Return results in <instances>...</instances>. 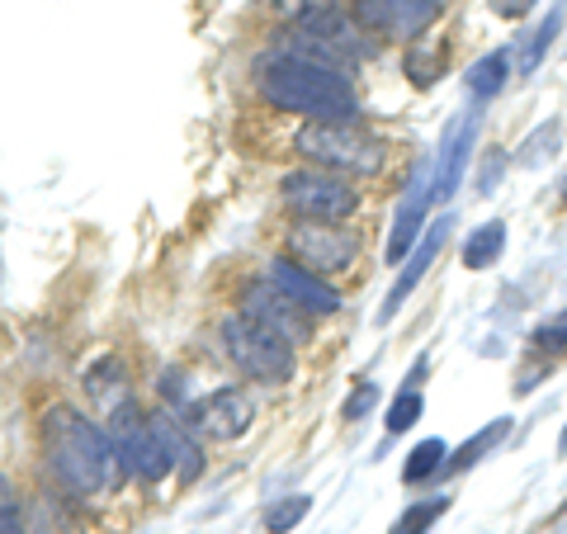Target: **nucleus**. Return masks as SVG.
Returning a JSON list of instances; mask_svg holds the SVG:
<instances>
[{
    "instance_id": "nucleus-33",
    "label": "nucleus",
    "mask_w": 567,
    "mask_h": 534,
    "mask_svg": "<svg viewBox=\"0 0 567 534\" xmlns=\"http://www.w3.org/2000/svg\"><path fill=\"white\" fill-rule=\"evenodd\" d=\"M156 388H162V402L181 412V398H185V369H166L162 379H156Z\"/></svg>"
},
{
    "instance_id": "nucleus-11",
    "label": "nucleus",
    "mask_w": 567,
    "mask_h": 534,
    "mask_svg": "<svg viewBox=\"0 0 567 534\" xmlns=\"http://www.w3.org/2000/svg\"><path fill=\"white\" fill-rule=\"evenodd\" d=\"M477 129H483V119L464 114V119L450 123L445 137H440L435 166H431V204H450L458 194V185H464V175L473 166V147H477Z\"/></svg>"
},
{
    "instance_id": "nucleus-15",
    "label": "nucleus",
    "mask_w": 567,
    "mask_h": 534,
    "mask_svg": "<svg viewBox=\"0 0 567 534\" xmlns=\"http://www.w3.org/2000/svg\"><path fill=\"white\" fill-rule=\"evenodd\" d=\"M425 213H431V175H425V166L416 171V181L406 185V194H402V204H398V213H393V227H388V251H383V260L398 265L412 256V246L421 242V233H425Z\"/></svg>"
},
{
    "instance_id": "nucleus-24",
    "label": "nucleus",
    "mask_w": 567,
    "mask_h": 534,
    "mask_svg": "<svg viewBox=\"0 0 567 534\" xmlns=\"http://www.w3.org/2000/svg\"><path fill=\"white\" fill-rule=\"evenodd\" d=\"M558 29H563V10H554L548 20H539L535 29L525 33V43H520V76H535L539 71V62L548 58V48H554V39H558Z\"/></svg>"
},
{
    "instance_id": "nucleus-16",
    "label": "nucleus",
    "mask_w": 567,
    "mask_h": 534,
    "mask_svg": "<svg viewBox=\"0 0 567 534\" xmlns=\"http://www.w3.org/2000/svg\"><path fill=\"white\" fill-rule=\"evenodd\" d=\"M29 530L33 534H85V521H81V502L71 496L66 487L48 483L33 492V506H29Z\"/></svg>"
},
{
    "instance_id": "nucleus-10",
    "label": "nucleus",
    "mask_w": 567,
    "mask_h": 534,
    "mask_svg": "<svg viewBox=\"0 0 567 534\" xmlns=\"http://www.w3.org/2000/svg\"><path fill=\"white\" fill-rule=\"evenodd\" d=\"M241 312L256 317L265 331H275L279 341H289L293 350L312 341V322H317V317H308L293 298H284L265 275H260V279H246V289H241Z\"/></svg>"
},
{
    "instance_id": "nucleus-13",
    "label": "nucleus",
    "mask_w": 567,
    "mask_h": 534,
    "mask_svg": "<svg viewBox=\"0 0 567 534\" xmlns=\"http://www.w3.org/2000/svg\"><path fill=\"white\" fill-rule=\"evenodd\" d=\"M265 279H270L284 298H293L308 317H336L346 308L341 289H336L327 275H312V270H303V265H293L289 256H270V260H265Z\"/></svg>"
},
{
    "instance_id": "nucleus-34",
    "label": "nucleus",
    "mask_w": 567,
    "mask_h": 534,
    "mask_svg": "<svg viewBox=\"0 0 567 534\" xmlns=\"http://www.w3.org/2000/svg\"><path fill=\"white\" fill-rule=\"evenodd\" d=\"M535 10H539V0H492V14H502V20H511V24L529 20Z\"/></svg>"
},
{
    "instance_id": "nucleus-3",
    "label": "nucleus",
    "mask_w": 567,
    "mask_h": 534,
    "mask_svg": "<svg viewBox=\"0 0 567 534\" xmlns=\"http://www.w3.org/2000/svg\"><path fill=\"white\" fill-rule=\"evenodd\" d=\"M293 152L303 156V166L346 175V181H379L388 171V142L364 129V119L346 123H303L293 133Z\"/></svg>"
},
{
    "instance_id": "nucleus-37",
    "label": "nucleus",
    "mask_w": 567,
    "mask_h": 534,
    "mask_svg": "<svg viewBox=\"0 0 567 534\" xmlns=\"http://www.w3.org/2000/svg\"><path fill=\"white\" fill-rule=\"evenodd\" d=\"M558 194H563V204H567V175H563V185H558Z\"/></svg>"
},
{
    "instance_id": "nucleus-6",
    "label": "nucleus",
    "mask_w": 567,
    "mask_h": 534,
    "mask_svg": "<svg viewBox=\"0 0 567 534\" xmlns=\"http://www.w3.org/2000/svg\"><path fill=\"white\" fill-rule=\"evenodd\" d=\"M364 251V233L350 223H298L284 233V256L312 275H346Z\"/></svg>"
},
{
    "instance_id": "nucleus-23",
    "label": "nucleus",
    "mask_w": 567,
    "mask_h": 534,
    "mask_svg": "<svg viewBox=\"0 0 567 534\" xmlns=\"http://www.w3.org/2000/svg\"><path fill=\"white\" fill-rule=\"evenodd\" d=\"M511 435V417H496L492 425H483L473 440H464L458 450H450V459H445V473H464V469H473L477 459H487V450H496Z\"/></svg>"
},
{
    "instance_id": "nucleus-22",
    "label": "nucleus",
    "mask_w": 567,
    "mask_h": 534,
    "mask_svg": "<svg viewBox=\"0 0 567 534\" xmlns=\"http://www.w3.org/2000/svg\"><path fill=\"white\" fill-rule=\"evenodd\" d=\"M445 459H450V444L431 435V440H421L412 454H406V464H402V483L406 487H421V483H435L440 473H445Z\"/></svg>"
},
{
    "instance_id": "nucleus-7",
    "label": "nucleus",
    "mask_w": 567,
    "mask_h": 534,
    "mask_svg": "<svg viewBox=\"0 0 567 534\" xmlns=\"http://www.w3.org/2000/svg\"><path fill=\"white\" fill-rule=\"evenodd\" d=\"M104 425H110V440H114L118 464H123V473H128V477H137V483L156 487V483H162V477L171 473L166 454H162V444H156V431H152L147 412L137 407V398H123Z\"/></svg>"
},
{
    "instance_id": "nucleus-26",
    "label": "nucleus",
    "mask_w": 567,
    "mask_h": 534,
    "mask_svg": "<svg viewBox=\"0 0 567 534\" xmlns=\"http://www.w3.org/2000/svg\"><path fill=\"white\" fill-rule=\"evenodd\" d=\"M0 534H33V530H29L24 492L14 487L10 473H0Z\"/></svg>"
},
{
    "instance_id": "nucleus-29",
    "label": "nucleus",
    "mask_w": 567,
    "mask_h": 534,
    "mask_svg": "<svg viewBox=\"0 0 567 534\" xmlns=\"http://www.w3.org/2000/svg\"><path fill=\"white\" fill-rule=\"evenodd\" d=\"M529 346H535L539 355H567V312L539 322L535 331H529Z\"/></svg>"
},
{
    "instance_id": "nucleus-2",
    "label": "nucleus",
    "mask_w": 567,
    "mask_h": 534,
    "mask_svg": "<svg viewBox=\"0 0 567 534\" xmlns=\"http://www.w3.org/2000/svg\"><path fill=\"white\" fill-rule=\"evenodd\" d=\"M39 440H43L48 477L66 487L76 502H100V496L118 487L123 464L110 440V425L95 421L91 412H81L71 402H52L39 421Z\"/></svg>"
},
{
    "instance_id": "nucleus-8",
    "label": "nucleus",
    "mask_w": 567,
    "mask_h": 534,
    "mask_svg": "<svg viewBox=\"0 0 567 534\" xmlns=\"http://www.w3.org/2000/svg\"><path fill=\"white\" fill-rule=\"evenodd\" d=\"M445 0H350V20L360 24L369 39L388 43H412L431 33Z\"/></svg>"
},
{
    "instance_id": "nucleus-5",
    "label": "nucleus",
    "mask_w": 567,
    "mask_h": 534,
    "mask_svg": "<svg viewBox=\"0 0 567 534\" xmlns=\"http://www.w3.org/2000/svg\"><path fill=\"white\" fill-rule=\"evenodd\" d=\"M279 204L284 213H293L298 223H350L364 208V194L354 189V181L317 166H298L279 175Z\"/></svg>"
},
{
    "instance_id": "nucleus-27",
    "label": "nucleus",
    "mask_w": 567,
    "mask_h": 534,
    "mask_svg": "<svg viewBox=\"0 0 567 534\" xmlns=\"http://www.w3.org/2000/svg\"><path fill=\"white\" fill-rule=\"evenodd\" d=\"M421 412H425L421 388H402V393L393 398V407H388V417H383V431L388 435H406L421 421Z\"/></svg>"
},
{
    "instance_id": "nucleus-20",
    "label": "nucleus",
    "mask_w": 567,
    "mask_h": 534,
    "mask_svg": "<svg viewBox=\"0 0 567 534\" xmlns=\"http://www.w3.org/2000/svg\"><path fill=\"white\" fill-rule=\"evenodd\" d=\"M506 251V223L492 218V223H477L473 233L464 237V251H458V260H464V270H492L496 260H502Z\"/></svg>"
},
{
    "instance_id": "nucleus-17",
    "label": "nucleus",
    "mask_w": 567,
    "mask_h": 534,
    "mask_svg": "<svg viewBox=\"0 0 567 534\" xmlns=\"http://www.w3.org/2000/svg\"><path fill=\"white\" fill-rule=\"evenodd\" d=\"M265 6H270L275 20H284L293 33H317V39L350 20V10L341 0H265Z\"/></svg>"
},
{
    "instance_id": "nucleus-4",
    "label": "nucleus",
    "mask_w": 567,
    "mask_h": 534,
    "mask_svg": "<svg viewBox=\"0 0 567 534\" xmlns=\"http://www.w3.org/2000/svg\"><path fill=\"white\" fill-rule=\"evenodd\" d=\"M218 341H223V355L246 383H260V388H284L293 383L298 373V355L289 341H279L275 331H265L256 317H246L241 308L227 312L218 322Z\"/></svg>"
},
{
    "instance_id": "nucleus-25",
    "label": "nucleus",
    "mask_w": 567,
    "mask_h": 534,
    "mask_svg": "<svg viewBox=\"0 0 567 534\" xmlns=\"http://www.w3.org/2000/svg\"><path fill=\"white\" fill-rule=\"evenodd\" d=\"M312 511V496L308 492H293V496H284V502H275V506H265V534H289V530H298L303 525V515Z\"/></svg>"
},
{
    "instance_id": "nucleus-36",
    "label": "nucleus",
    "mask_w": 567,
    "mask_h": 534,
    "mask_svg": "<svg viewBox=\"0 0 567 534\" xmlns=\"http://www.w3.org/2000/svg\"><path fill=\"white\" fill-rule=\"evenodd\" d=\"M558 454H567V431H563V435H558Z\"/></svg>"
},
{
    "instance_id": "nucleus-21",
    "label": "nucleus",
    "mask_w": 567,
    "mask_h": 534,
    "mask_svg": "<svg viewBox=\"0 0 567 534\" xmlns=\"http://www.w3.org/2000/svg\"><path fill=\"white\" fill-rule=\"evenodd\" d=\"M85 393H91L100 407H114L123 402V398H133V383L123 379V364L114 360V355H104V360H95L91 369H85Z\"/></svg>"
},
{
    "instance_id": "nucleus-18",
    "label": "nucleus",
    "mask_w": 567,
    "mask_h": 534,
    "mask_svg": "<svg viewBox=\"0 0 567 534\" xmlns=\"http://www.w3.org/2000/svg\"><path fill=\"white\" fill-rule=\"evenodd\" d=\"M445 66H450V43L445 39H431V33H421V39L402 43V76L416 85V91H431V85L445 81Z\"/></svg>"
},
{
    "instance_id": "nucleus-9",
    "label": "nucleus",
    "mask_w": 567,
    "mask_h": 534,
    "mask_svg": "<svg viewBox=\"0 0 567 534\" xmlns=\"http://www.w3.org/2000/svg\"><path fill=\"white\" fill-rule=\"evenodd\" d=\"M185 421L204 440L233 444L256 425V398H251V388L246 383H223V388H213V393H204L199 402H194L185 412Z\"/></svg>"
},
{
    "instance_id": "nucleus-28",
    "label": "nucleus",
    "mask_w": 567,
    "mask_h": 534,
    "mask_svg": "<svg viewBox=\"0 0 567 534\" xmlns=\"http://www.w3.org/2000/svg\"><path fill=\"white\" fill-rule=\"evenodd\" d=\"M450 511V496H431V502H412L398 521H393V534H425L435 530V521Z\"/></svg>"
},
{
    "instance_id": "nucleus-14",
    "label": "nucleus",
    "mask_w": 567,
    "mask_h": 534,
    "mask_svg": "<svg viewBox=\"0 0 567 534\" xmlns=\"http://www.w3.org/2000/svg\"><path fill=\"white\" fill-rule=\"evenodd\" d=\"M152 431H156V444H162L166 464L171 473L181 477V483H194V477L204 473V444H199V431L175 412V407H156V412H147Z\"/></svg>"
},
{
    "instance_id": "nucleus-19",
    "label": "nucleus",
    "mask_w": 567,
    "mask_h": 534,
    "mask_svg": "<svg viewBox=\"0 0 567 534\" xmlns=\"http://www.w3.org/2000/svg\"><path fill=\"white\" fill-rule=\"evenodd\" d=\"M511 71H516V52L511 48H492L468 66V95L473 100H496L511 85Z\"/></svg>"
},
{
    "instance_id": "nucleus-12",
    "label": "nucleus",
    "mask_w": 567,
    "mask_h": 534,
    "mask_svg": "<svg viewBox=\"0 0 567 534\" xmlns=\"http://www.w3.org/2000/svg\"><path fill=\"white\" fill-rule=\"evenodd\" d=\"M450 233H454V213H440L435 223H425V233H421V242L412 246V256L402 260V270H398V279H393V289H388V298H383V308H379V322L388 327L398 317V308L406 298H412L416 289H421V279L431 275V265L440 260V251H445V242H450Z\"/></svg>"
},
{
    "instance_id": "nucleus-32",
    "label": "nucleus",
    "mask_w": 567,
    "mask_h": 534,
    "mask_svg": "<svg viewBox=\"0 0 567 534\" xmlns=\"http://www.w3.org/2000/svg\"><path fill=\"white\" fill-rule=\"evenodd\" d=\"M374 402H379V388H374V383H360V388H354V393L346 398L341 417H346V421H360V417L374 412Z\"/></svg>"
},
{
    "instance_id": "nucleus-1",
    "label": "nucleus",
    "mask_w": 567,
    "mask_h": 534,
    "mask_svg": "<svg viewBox=\"0 0 567 534\" xmlns=\"http://www.w3.org/2000/svg\"><path fill=\"white\" fill-rule=\"evenodd\" d=\"M251 85L265 110L275 114H298L303 123H346L364 119L360 85L350 81V71L298 58L289 48H270L256 58Z\"/></svg>"
},
{
    "instance_id": "nucleus-35",
    "label": "nucleus",
    "mask_w": 567,
    "mask_h": 534,
    "mask_svg": "<svg viewBox=\"0 0 567 534\" xmlns=\"http://www.w3.org/2000/svg\"><path fill=\"white\" fill-rule=\"evenodd\" d=\"M548 369H554V364H548L544 355H539L535 364H525V369H520V383H516V393H535V388H539V379H544Z\"/></svg>"
},
{
    "instance_id": "nucleus-30",
    "label": "nucleus",
    "mask_w": 567,
    "mask_h": 534,
    "mask_svg": "<svg viewBox=\"0 0 567 534\" xmlns=\"http://www.w3.org/2000/svg\"><path fill=\"white\" fill-rule=\"evenodd\" d=\"M554 147H558V123H544V129H535V137H529L511 162L516 166H539L544 156H554Z\"/></svg>"
},
{
    "instance_id": "nucleus-31",
    "label": "nucleus",
    "mask_w": 567,
    "mask_h": 534,
    "mask_svg": "<svg viewBox=\"0 0 567 534\" xmlns=\"http://www.w3.org/2000/svg\"><path fill=\"white\" fill-rule=\"evenodd\" d=\"M506 166H511V152H502V147H487V162L477 166V194H496V185H502V175H506Z\"/></svg>"
}]
</instances>
